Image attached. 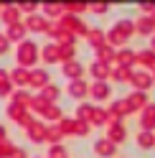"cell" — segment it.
<instances>
[{
    "label": "cell",
    "mask_w": 155,
    "mask_h": 158,
    "mask_svg": "<svg viewBox=\"0 0 155 158\" xmlns=\"http://www.w3.org/2000/svg\"><path fill=\"white\" fill-rule=\"evenodd\" d=\"M76 54V44H66V46H59V61H71Z\"/></svg>",
    "instance_id": "obj_24"
},
{
    "label": "cell",
    "mask_w": 155,
    "mask_h": 158,
    "mask_svg": "<svg viewBox=\"0 0 155 158\" xmlns=\"http://www.w3.org/2000/svg\"><path fill=\"white\" fill-rule=\"evenodd\" d=\"M153 79H155V77H153Z\"/></svg>",
    "instance_id": "obj_48"
},
{
    "label": "cell",
    "mask_w": 155,
    "mask_h": 158,
    "mask_svg": "<svg viewBox=\"0 0 155 158\" xmlns=\"http://www.w3.org/2000/svg\"><path fill=\"white\" fill-rule=\"evenodd\" d=\"M104 123H107V112L99 110V107H94V112L89 117V125H104Z\"/></svg>",
    "instance_id": "obj_31"
},
{
    "label": "cell",
    "mask_w": 155,
    "mask_h": 158,
    "mask_svg": "<svg viewBox=\"0 0 155 158\" xmlns=\"http://www.w3.org/2000/svg\"><path fill=\"white\" fill-rule=\"evenodd\" d=\"M43 135H46V127L41 125V123H31V125H28V138H31V140L33 143H41L43 140Z\"/></svg>",
    "instance_id": "obj_19"
},
{
    "label": "cell",
    "mask_w": 155,
    "mask_h": 158,
    "mask_svg": "<svg viewBox=\"0 0 155 158\" xmlns=\"http://www.w3.org/2000/svg\"><path fill=\"white\" fill-rule=\"evenodd\" d=\"M5 51H8V38L0 33V54H5Z\"/></svg>",
    "instance_id": "obj_42"
},
{
    "label": "cell",
    "mask_w": 155,
    "mask_h": 158,
    "mask_svg": "<svg viewBox=\"0 0 155 158\" xmlns=\"http://www.w3.org/2000/svg\"><path fill=\"white\" fill-rule=\"evenodd\" d=\"M36 59H38V46L33 41H28V38H26V41L18 44V66H21V69L33 66Z\"/></svg>",
    "instance_id": "obj_1"
},
{
    "label": "cell",
    "mask_w": 155,
    "mask_h": 158,
    "mask_svg": "<svg viewBox=\"0 0 155 158\" xmlns=\"http://www.w3.org/2000/svg\"><path fill=\"white\" fill-rule=\"evenodd\" d=\"M86 92H89V84H86L84 79H74V82H69V94L74 97V100H84Z\"/></svg>",
    "instance_id": "obj_6"
},
{
    "label": "cell",
    "mask_w": 155,
    "mask_h": 158,
    "mask_svg": "<svg viewBox=\"0 0 155 158\" xmlns=\"http://www.w3.org/2000/svg\"><path fill=\"white\" fill-rule=\"evenodd\" d=\"M130 77H132L130 69H120L117 66V72H114V79H117V82H130Z\"/></svg>",
    "instance_id": "obj_37"
},
{
    "label": "cell",
    "mask_w": 155,
    "mask_h": 158,
    "mask_svg": "<svg viewBox=\"0 0 155 158\" xmlns=\"http://www.w3.org/2000/svg\"><path fill=\"white\" fill-rule=\"evenodd\" d=\"M48 156L51 158H66V151L61 145H51V151H48Z\"/></svg>",
    "instance_id": "obj_39"
},
{
    "label": "cell",
    "mask_w": 155,
    "mask_h": 158,
    "mask_svg": "<svg viewBox=\"0 0 155 158\" xmlns=\"http://www.w3.org/2000/svg\"><path fill=\"white\" fill-rule=\"evenodd\" d=\"M10 89H13V84H10V79H8V72L0 69V97H8Z\"/></svg>",
    "instance_id": "obj_25"
},
{
    "label": "cell",
    "mask_w": 155,
    "mask_h": 158,
    "mask_svg": "<svg viewBox=\"0 0 155 158\" xmlns=\"http://www.w3.org/2000/svg\"><path fill=\"white\" fill-rule=\"evenodd\" d=\"M107 140L109 143H122L125 140V127H122V123H109V130H107Z\"/></svg>",
    "instance_id": "obj_11"
},
{
    "label": "cell",
    "mask_w": 155,
    "mask_h": 158,
    "mask_svg": "<svg viewBox=\"0 0 155 158\" xmlns=\"http://www.w3.org/2000/svg\"><path fill=\"white\" fill-rule=\"evenodd\" d=\"M148 21H150V23H153V28H155V10H153V13L148 15Z\"/></svg>",
    "instance_id": "obj_46"
},
{
    "label": "cell",
    "mask_w": 155,
    "mask_h": 158,
    "mask_svg": "<svg viewBox=\"0 0 155 158\" xmlns=\"http://www.w3.org/2000/svg\"><path fill=\"white\" fill-rule=\"evenodd\" d=\"M28 84H33L36 89H38V87L43 89V87L48 84V72H46V69H33L31 77H28Z\"/></svg>",
    "instance_id": "obj_10"
},
{
    "label": "cell",
    "mask_w": 155,
    "mask_h": 158,
    "mask_svg": "<svg viewBox=\"0 0 155 158\" xmlns=\"http://www.w3.org/2000/svg\"><path fill=\"white\" fill-rule=\"evenodd\" d=\"M61 10H64V8H61V5H56V3H54V5H51V3H46V5H43V13H46L48 18H61V15H64Z\"/></svg>",
    "instance_id": "obj_33"
},
{
    "label": "cell",
    "mask_w": 155,
    "mask_h": 158,
    "mask_svg": "<svg viewBox=\"0 0 155 158\" xmlns=\"http://www.w3.org/2000/svg\"><path fill=\"white\" fill-rule=\"evenodd\" d=\"M135 61H140V64L148 66L150 72H155V51H150V48L148 51H137L135 54Z\"/></svg>",
    "instance_id": "obj_18"
},
{
    "label": "cell",
    "mask_w": 155,
    "mask_h": 158,
    "mask_svg": "<svg viewBox=\"0 0 155 158\" xmlns=\"http://www.w3.org/2000/svg\"><path fill=\"white\" fill-rule=\"evenodd\" d=\"M140 8H142V10H155V3H142Z\"/></svg>",
    "instance_id": "obj_44"
},
{
    "label": "cell",
    "mask_w": 155,
    "mask_h": 158,
    "mask_svg": "<svg viewBox=\"0 0 155 158\" xmlns=\"http://www.w3.org/2000/svg\"><path fill=\"white\" fill-rule=\"evenodd\" d=\"M3 140H5V127L0 125V143H3Z\"/></svg>",
    "instance_id": "obj_45"
},
{
    "label": "cell",
    "mask_w": 155,
    "mask_h": 158,
    "mask_svg": "<svg viewBox=\"0 0 155 158\" xmlns=\"http://www.w3.org/2000/svg\"><path fill=\"white\" fill-rule=\"evenodd\" d=\"M10 151H13V145L8 143V140L0 143V158H10Z\"/></svg>",
    "instance_id": "obj_40"
},
{
    "label": "cell",
    "mask_w": 155,
    "mask_h": 158,
    "mask_svg": "<svg viewBox=\"0 0 155 158\" xmlns=\"http://www.w3.org/2000/svg\"><path fill=\"white\" fill-rule=\"evenodd\" d=\"M112 59H114V51H112V46L102 44L99 48H97V61H102V64H109Z\"/></svg>",
    "instance_id": "obj_22"
},
{
    "label": "cell",
    "mask_w": 155,
    "mask_h": 158,
    "mask_svg": "<svg viewBox=\"0 0 155 158\" xmlns=\"http://www.w3.org/2000/svg\"><path fill=\"white\" fill-rule=\"evenodd\" d=\"M86 133H89V123L76 120V117H74V130H71V135H86Z\"/></svg>",
    "instance_id": "obj_34"
},
{
    "label": "cell",
    "mask_w": 155,
    "mask_h": 158,
    "mask_svg": "<svg viewBox=\"0 0 155 158\" xmlns=\"http://www.w3.org/2000/svg\"><path fill=\"white\" fill-rule=\"evenodd\" d=\"M38 51H41V56H43L46 64L59 61V46H56V44H48V46H43V48H38Z\"/></svg>",
    "instance_id": "obj_17"
},
{
    "label": "cell",
    "mask_w": 155,
    "mask_h": 158,
    "mask_svg": "<svg viewBox=\"0 0 155 158\" xmlns=\"http://www.w3.org/2000/svg\"><path fill=\"white\" fill-rule=\"evenodd\" d=\"M114 61L120 64V69H130L135 64V51H130V48H122L120 54H114Z\"/></svg>",
    "instance_id": "obj_14"
},
{
    "label": "cell",
    "mask_w": 155,
    "mask_h": 158,
    "mask_svg": "<svg viewBox=\"0 0 155 158\" xmlns=\"http://www.w3.org/2000/svg\"><path fill=\"white\" fill-rule=\"evenodd\" d=\"M89 72L94 77V82H104V79L109 77V64H102V61H92Z\"/></svg>",
    "instance_id": "obj_9"
},
{
    "label": "cell",
    "mask_w": 155,
    "mask_h": 158,
    "mask_svg": "<svg viewBox=\"0 0 155 158\" xmlns=\"http://www.w3.org/2000/svg\"><path fill=\"white\" fill-rule=\"evenodd\" d=\"M64 10H69L66 15H76V13H81V10H86V5H81V3H66V5H61Z\"/></svg>",
    "instance_id": "obj_36"
},
{
    "label": "cell",
    "mask_w": 155,
    "mask_h": 158,
    "mask_svg": "<svg viewBox=\"0 0 155 158\" xmlns=\"http://www.w3.org/2000/svg\"><path fill=\"white\" fill-rule=\"evenodd\" d=\"M61 130H59V125L56 127H46V135H43V140H48L51 145H59V140H61Z\"/></svg>",
    "instance_id": "obj_26"
},
{
    "label": "cell",
    "mask_w": 155,
    "mask_h": 158,
    "mask_svg": "<svg viewBox=\"0 0 155 158\" xmlns=\"http://www.w3.org/2000/svg\"><path fill=\"white\" fill-rule=\"evenodd\" d=\"M132 26H135V33H142V36H153V33H155L153 23L148 21V15H142V18H137V21H132Z\"/></svg>",
    "instance_id": "obj_15"
},
{
    "label": "cell",
    "mask_w": 155,
    "mask_h": 158,
    "mask_svg": "<svg viewBox=\"0 0 155 158\" xmlns=\"http://www.w3.org/2000/svg\"><path fill=\"white\" fill-rule=\"evenodd\" d=\"M130 82L137 87V92H145V89H148V87L155 82V79H153V74H148V72H137V74L130 77Z\"/></svg>",
    "instance_id": "obj_7"
},
{
    "label": "cell",
    "mask_w": 155,
    "mask_h": 158,
    "mask_svg": "<svg viewBox=\"0 0 155 158\" xmlns=\"http://www.w3.org/2000/svg\"><path fill=\"white\" fill-rule=\"evenodd\" d=\"M5 38H8V44H10V41H15V44L26 41V26H23V23H13V26H8Z\"/></svg>",
    "instance_id": "obj_8"
},
{
    "label": "cell",
    "mask_w": 155,
    "mask_h": 158,
    "mask_svg": "<svg viewBox=\"0 0 155 158\" xmlns=\"http://www.w3.org/2000/svg\"><path fill=\"white\" fill-rule=\"evenodd\" d=\"M86 94H92L94 100H107V97H109V84L107 82H94Z\"/></svg>",
    "instance_id": "obj_12"
},
{
    "label": "cell",
    "mask_w": 155,
    "mask_h": 158,
    "mask_svg": "<svg viewBox=\"0 0 155 158\" xmlns=\"http://www.w3.org/2000/svg\"><path fill=\"white\" fill-rule=\"evenodd\" d=\"M114 151H117V145L109 143L107 138H99V140H94V153H97V156H102V158H112Z\"/></svg>",
    "instance_id": "obj_4"
},
{
    "label": "cell",
    "mask_w": 155,
    "mask_h": 158,
    "mask_svg": "<svg viewBox=\"0 0 155 158\" xmlns=\"http://www.w3.org/2000/svg\"><path fill=\"white\" fill-rule=\"evenodd\" d=\"M86 8H89V10H94L97 15H104V13L109 10V5H107V3H94V5H86Z\"/></svg>",
    "instance_id": "obj_38"
},
{
    "label": "cell",
    "mask_w": 155,
    "mask_h": 158,
    "mask_svg": "<svg viewBox=\"0 0 155 158\" xmlns=\"http://www.w3.org/2000/svg\"><path fill=\"white\" fill-rule=\"evenodd\" d=\"M125 44V38L114 31V28H109V33H107V46H122Z\"/></svg>",
    "instance_id": "obj_35"
},
{
    "label": "cell",
    "mask_w": 155,
    "mask_h": 158,
    "mask_svg": "<svg viewBox=\"0 0 155 158\" xmlns=\"http://www.w3.org/2000/svg\"><path fill=\"white\" fill-rule=\"evenodd\" d=\"M125 102L130 105V110H140V107H145V105H148V94H145V92H132Z\"/></svg>",
    "instance_id": "obj_16"
},
{
    "label": "cell",
    "mask_w": 155,
    "mask_h": 158,
    "mask_svg": "<svg viewBox=\"0 0 155 158\" xmlns=\"http://www.w3.org/2000/svg\"><path fill=\"white\" fill-rule=\"evenodd\" d=\"M140 125H142L145 133H153V130H155V105H145V107H142Z\"/></svg>",
    "instance_id": "obj_2"
},
{
    "label": "cell",
    "mask_w": 155,
    "mask_h": 158,
    "mask_svg": "<svg viewBox=\"0 0 155 158\" xmlns=\"http://www.w3.org/2000/svg\"><path fill=\"white\" fill-rule=\"evenodd\" d=\"M46 28H48V23H46L43 15H38V13H31V15H28L26 31H41V33H46Z\"/></svg>",
    "instance_id": "obj_5"
},
{
    "label": "cell",
    "mask_w": 155,
    "mask_h": 158,
    "mask_svg": "<svg viewBox=\"0 0 155 158\" xmlns=\"http://www.w3.org/2000/svg\"><path fill=\"white\" fill-rule=\"evenodd\" d=\"M112 28H114V31H117V33L125 38V41H127V38L135 33V26H132V21H117V23H114Z\"/></svg>",
    "instance_id": "obj_20"
},
{
    "label": "cell",
    "mask_w": 155,
    "mask_h": 158,
    "mask_svg": "<svg viewBox=\"0 0 155 158\" xmlns=\"http://www.w3.org/2000/svg\"><path fill=\"white\" fill-rule=\"evenodd\" d=\"M59 94H61V89H59L56 84H46V87H43V94H41V97H43V100H46L48 105H54L56 100H59Z\"/></svg>",
    "instance_id": "obj_23"
},
{
    "label": "cell",
    "mask_w": 155,
    "mask_h": 158,
    "mask_svg": "<svg viewBox=\"0 0 155 158\" xmlns=\"http://www.w3.org/2000/svg\"><path fill=\"white\" fill-rule=\"evenodd\" d=\"M92 112H94V107L92 105H81L79 110H76V120H84V123H89V117H92Z\"/></svg>",
    "instance_id": "obj_32"
},
{
    "label": "cell",
    "mask_w": 155,
    "mask_h": 158,
    "mask_svg": "<svg viewBox=\"0 0 155 158\" xmlns=\"http://www.w3.org/2000/svg\"><path fill=\"white\" fill-rule=\"evenodd\" d=\"M10 158H26V151H23V148H15V145H13V151H10Z\"/></svg>",
    "instance_id": "obj_41"
},
{
    "label": "cell",
    "mask_w": 155,
    "mask_h": 158,
    "mask_svg": "<svg viewBox=\"0 0 155 158\" xmlns=\"http://www.w3.org/2000/svg\"><path fill=\"white\" fill-rule=\"evenodd\" d=\"M81 74H84L81 61H76V59H71V61H64V77L69 79V82H74V79H81Z\"/></svg>",
    "instance_id": "obj_3"
},
{
    "label": "cell",
    "mask_w": 155,
    "mask_h": 158,
    "mask_svg": "<svg viewBox=\"0 0 155 158\" xmlns=\"http://www.w3.org/2000/svg\"><path fill=\"white\" fill-rule=\"evenodd\" d=\"M0 18L5 21V26H13V23H21L18 18H21V10H18V5H5L3 13H0Z\"/></svg>",
    "instance_id": "obj_13"
},
{
    "label": "cell",
    "mask_w": 155,
    "mask_h": 158,
    "mask_svg": "<svg viewBox=\"0 0 155 158\" xmlns=\"http://www.w3.org/2000/svg\"><path fill=\"white\" fill-rule=\"evenodd\" d=\"M43 117H48V120H54V123H61V117H64V112L59 110L56 105H48L46 110H43Z\"/></svg>",
    "instance_id": "obj_28"
},
{
    "label": "cell",
    "mask_w": 155,
    "mask_h": 158,
    "mask_svg": "<svg viewBox=\"0 0 155 158\" xmlns=\"http://www.w3.org/2000/svg\"><path fill=\"white\" fill-rule=\"evenodd\" d=\"M137 145H140V148H153V145H155V133H145V130H142V133L137 135Z\"/></svg>",
    "instance_id": "obj_29"
},
{
    "label": "cell",
    "mask_w": 155,
    "mask_h": 158,
    "mask_svg": "<svg viewBox=\"0 0 155 158\" xmlns=\"http://www.w3.org/2000/svg\"><path fill=\"white\" fill-rule=\"evenodd\" d=\"M13 105H18V107H31V97H28V92L18 89V92L13 94Z\"/></svg>",
    "instance_id": "obj_30"
},
{
    "label": "cell",
    "mask_w": 155,
    "mask_h": 158,
    "mask_svg": "<svg viewBox=\"0 0 155 158\" xmlns=\"http://www.w3.org/2000/svg\"><path fill=\"white\" fill-rule=\"evenodd\" d=\"M36 3H23V5H18V10H36Z\"/></svg>",
    "instance_id": "obj_43"
},
{
    "label": "cell",
    "mask_w": 155,
    "mask_h": 158,
    "mask_svg": "<svg viewBox=\"0 0 155 158\" xmlns=\"http://www.w3.org/2000/svg\"><path fill=\"white\" fill-rule=\"evenodd\" d=\"M28 77H31V72H28V69H13L10 74H8V79H10V84L15 82V84H28Z\"/></svg>",
    "instance_id": "obj_21"
},
{
    "label": "cell",
    "mask_w": 155,
    "mask_h": 158,
    "mask_svg": "<svg viewBox=\"0 0 155 158\" xmlns=\"http://www.w3.org/2000/svg\"><path fill=\"white\" fill-rule=\"evenodd\" d=\"M86 41H89L92 46H97V48H99V46L104 44V36H102V31H99V28H92V31H86Z\"/></svg>",
    "instance_id": "obj_27"
},
{
    "label": "cell",
    "mask_w": 155,
    "mask_h": 158,
    "mask_svg": "<svg viewBox=\"0 0 155 158\" xmlns=\"http://www.w3.org/2000/svg\"><path fill=\"white\" fill-rule=\"evenodd\" d=\"M150 51H155V36H153V48H150Z\"/></svg>",
    "instance_id": "obj_47"
}]
</instances>
